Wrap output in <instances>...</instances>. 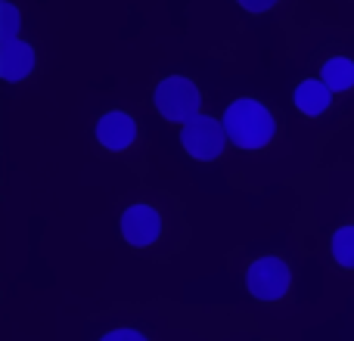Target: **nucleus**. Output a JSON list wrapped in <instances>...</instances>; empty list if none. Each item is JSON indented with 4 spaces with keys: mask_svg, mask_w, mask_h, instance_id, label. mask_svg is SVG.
Wrapping results in <instances>:
<instances>
[{
    "mask_svg": "<svg viewBox=\"0 0 354 341\" xmlns=\"http://www.w3.org/2000/svg\"><path fill=\"white\" fill-rule=\"evenodd\" d=\"M134 137H137V124H134V118L124 115V112H109V115H103L97 124V140L103 143L106 149H112V153L128 149L131 143H134Z\"/></svg>",
    "mask_w": 354,
    "mask_h": 341,
    "instance_id": "obj_6",
    "label": "nucleus"
},
{
    "mask_svg": "<svg viewBox=\"0 0 354 341\" xmlns=\"http://www.w3.org/2000/svg\"><path fill=\"white\" fill-rule=\"evenodd\" d=\"M100 341H147V338L134 329H115V332H109V335H103Z\"/></svg>",
    "mask_w": 354,
    "mask_h": 341,
    "instance_id": "obj_12",
    "label": "nucleus"
},
{
    "mask_svg": "<svg viewBox=\"0 0 354 341\" xmlns=\"http://www.w3.org/2000/svg\"><path fill=\"white\" fill-rule=\"evenodd\" d=\"M274 115L258 99H236L224 112L227 140L239 149H261L274 140Z\"/></svg>",
    "mask_w": 354,
    "mask_h": 341,
    "instance_id": "obj_1",
    "label": "nucleus"
},
{
    "mask_svg": "<svg viewBox=\"0 0 354 341\" xmlns=\"http://www.w3.org/2000/svg\"><path fill=\"white\" fill-rule=\"evenodd\" d=\"M330 99H333V90L324 81H301L299 90H295V106H299L305 115H320V112H326Z\"/></svg>",
    "mask_w": 354,
    "mask_h": 341,
    "instance_id": "obj_8",
    "label": "nucleus"
},
{
    "mask_svg": "<svg viewBox=\"0 0 354 341\" xmlns=\"http://www.w3.org/2000/svg\"><path fill=\"white\" fill-rule=\"evenodd\" d=\"M324 81L333 93H342V90H351L354 87V62L345 59V56H336L324 66Z\"/></svg>",
    "mask_w": 354,
    "mask_h": 341,
    "instance_id": "obj_9",
    "label": "nucleus"
},
{
    "mask_svg": "<svg viewBox=\"0 0 354 341\" xmlns=\"http://www.w3.org/2000/svg\"><path fill=\"white\" fill-rule=\"evenodd\" d=\"M0 22H3V31H0V41L10 43L16 41V28H19V10L12 3H0Z\"/></svg>",
    "mask_w": 354,
    "mask_h": 341,
    "instance_id": "obj_11",
    "label": "nucleus"
},
{
    "mask_svg": "<svg viewBox=\"0 0 354 341\" xmlns=\"http://www.w3.org/2000/svg\"><path fill=\"white\" fill-rule=\"evenodd\" d=\"M224 140H227V130L224 124H218L214 118H205V115H196L193 121L183 124V134H180V143L193 159L199 162H212L224 153Z\"/></svg>",
    "mask_w": 354,
    "mask_h": 341,
    "instance_id": "obj_3",
    "label": "nucleus"
},
{
    "mask_svg": "<svg viewBox=\"0 0 354 341\" xmlns=\"http://www.w3.org/2000/svg\"><path fill=\"white\" fill-rule=\"evenodd\" d=\"M333 257L342 267H354V226H342L333 236Z\"/></svg>",
    "mask_w": 354,
    "mask_h": 341,
    "instance_id": "obj_10",
    "label": "nucleus"
},
{
    "mask_svg": "<svg viewBox=\"0 0 354 341\" xmlns=\"http://www.w3.org/2000/svg\"><path fill=\"white\" fill-rule=\"evenodd\" d=\"M245 286L255 298L261 301H277L286 295L289 289V267L280 257H258L245 273Z\"/></svg>",
    "mask_w": 354,
    "mask_h": 341,
    "instance_id": "obj_4",
    "label": "nucleus"
},
{
    "mask_svg": "<svg viewBox=\"0 0 354 341\" xmlns=\"http://www.w3.org/2000/svg\"><path fill=\"white\" fill-rule=\"evenodd\" d=\"M35 68V50L25 41L0 43V75L3 81H22Z\"/></svg>",
    "mask_w": 354,
    "mask_h": 341,
    "instance_id": "obj_7",
    "label": "nucleus"
},
{
    "mask_svg": "<svg viewBox=\"0 0 354 341\" xmlns=\"http://www.w3.org/2000/svg\"><path fill=\"white\" fill-rule=\"evenodd\" d=\"M122 233L131 245H153L162 233V217L156 208L149 205H134L122 214Z\"/></svg>",
    "mask_w": 354,
    "mask_h": 341,
    "instance_id": "obj_5",
    "label": "nucleus"
},
{
    "mask_svg": "<svg viewBox=\"0 0 354 341\" xmlns=\"http://www.w3.org/2000/svg\"><path fill=\"white\" fill-rule=\"evenodd\" d=\"M199 87L189 78H165L159 87H156V109L162 112V118L174 124H187L199 115Z\"/></svg>",
    "mask_w": 354,
    "mask_h": 341,
    "instance_id": "obj_2",
    "label": "nucleus"
},
{
    "mask_svg": "<svg viewBox=\"0 0 354 341\" xmlns=\"http://www.w3.org/2000/svg\"><path fill=\"white\" fill-rule=\"evenodd\" d=\"M274 3H277V0H239V6H243V10H249V12H268Z\"/></svg>",
    "mask_w": 354,
    "mask_h": 341,
    "instance_id": "obj_13",
    "label": "nucleus"
}]
</instances>
